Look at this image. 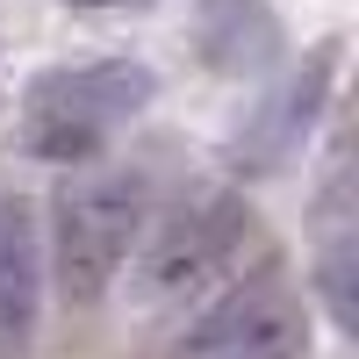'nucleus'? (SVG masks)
<instances>
[{
  "label": "nucleus",
  "instance_id": "obj_2",
  "mask_svg": "<svg viewBox=\"0 0 359 359\" xmlns=\"http://www.w3.org/2000/svg\"><path fill=\"white\" fill-rule=\"evenodd\" d=\"M151 94L158 79L137 57H94V65L43 72L22 108V144L50 165H86L108 144V130H123L137 108H151Z\"/></svg>",
  "mask_w": 359,
  "mask_h": 359
},
{
  "label": "nucleus",
  "instance_id": "obj_1",
  "mask_svg": "<svg viewBox=\"0 0 359 359\" xmlns=\"http://www.w3.org/2000/svg\"><path fill=\"white\" fill-rule=\"evenodd\" d=\"M144 216H151V194H144V172L130 165H72L65 187L50 194V273L65 302H101L115 287V273L130 266Z\"/></svg>",
  "mask_w": 359,
  "mask_h": 359
},
{
  "label": "nucleus",
  "instance_id": "obj_5",
  "mask_svg": "<svg viewBox=\"0 0 359 359\" xmlns=\"http://www.w3.org/2000/svg\"><path fill=\"white\" fill-rule=\"evenodd\" d=\"M331 65H338V57H331V50H316L302 72H287L273 94L252 108L245 137H237V165H245V172H280V165L309 144L316 115H323V94H331Z\"/></svg>",
  "mask_w": 359,
  "mask_h": 359
},
{
  "label": "nucleus",
  "instance_id": "obj_3",
  "mask_svg": "<svg viewBox=\"0 0 359 359\" xmlns=\"http://www.w3.org/2000/svg\"><path fill=\"white\" fill-rule=\"evenodd\" d=\"M245 230H252V216H245V201H237V194L180 201L151 237H137V245H144V259H137V294L158 309V302H187V294L216 287V280L230 273L237 245H245Z\"/></svg>",
  "mask_w": 359,
  "mask_h": 359
},
{
  "label": "nucleus",
  "instance_id": "obj_4",
  "mask_svg": "<svg viewBox=\"0 0 359 359\" xmlns=\"http://www.w3.org/2000/svg\"><path fill=\"white\" fill-rule=\"evenodd\" d=\"M309 352V309L287 280L259 273L245 287H230L216 309H201L187 323V338L172 345V359H302Z\"/></svg>",
  "mask_w": 359,
  "mask_h": 359
},
{
  "label": "nucleus",
  "instance_id": "obj_9",
  "mask_svg": "<svg viewBox=\"0 0 359 359\" xmlns=\"http://www.w3.org/2000/svg\"><path fill=\"white\" fill-rule=\"evenodd\" d=\"M72 8H144V0H72Z\"/></svg>",
  "mask_w": 359,
  "mask_h": 359
},
{
  "label": "nucleus",
  "instance_id": "obj_6",
  "mask_svg": "<svg viewBox=\"0 0 359 359\" xmlns=\"http://www.w3.org/2000/svg\"><path fill=\"white\" fill-rule=\"evenodd\" d=\"M43 309V237L22 194H0V359H15L36 338Z\"/></svg>",
  "mask_w": 359,
  "mask_h": 359
},
{
  "label": "nucleus",
  "instance_id": "obj_7",
  "mask_svg": "<svg viewBox=\"0 0 359 359\" xmlns=\"http://www.w3.org/2000/svg\"><path fill=\"white\" fill-rule=\"evenodd\" d=\"M201 50H208V65L230 72V79L266 72L273 50H280V22H273V8H259V0H237V8H223L216 22H208Z\"/></svg>",
  "mask_w": 359,
  "mask_h": 359
},
{
  "label": "nucleus",
  "instance_id": "obj_8",
  "mask_svg": "<svg viewBox=\"0 0 359 359\" xmlns=\"http://www.w3.org/2000/svg\"><path fill=\"white\" fill-rule=\"evenodd\" d=\"M316 287H323V302H331L338 331H352V323H359V302H352V237H345V230H331V245H323Z\"/></svg>",
  "mask_w": 359,
  "mask_h": 359
}]
</instances>
